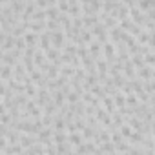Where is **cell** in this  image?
I'll use <instances>...</instances> for the list:
<instances>
[{"label": "cell", "mask_w": 155, "mask_h": 155, "mask_svg": "<svg viewBox=\"0 0 155 155\" xmlns=\"http://www.w3.org/2000/svg\"><path fill=\"white\" fill-rule=\"evenodd\" d=\"M66 35L58 29V31H51V42H53V48H57V49H60V48H64V44H66Z\"/></svg>", "instance_id": "cell-1"}, {"label": "cell", "mask_w": 155, "mask_h": 155, "mask_svg": "<svg viewBox=\"0 0 155 155\" xmlns=\"http://www.w3.org/2000/svg\"><path fill=\"white\" fill-rule=\"evenodd\" d=\"M88 51H90V57L95 60V58H99L101 57V53H102V46H101V42H95V40H91L90 44H88Z\"/></svg>", "instance_id": "cell-2"}, {"label": "cell", "mask_w": 155, "mask_h": 155, "mask_svg": "<svg viewBox=\"0 0 155 155\" xmlns=\"http://www.w3.org/2000/svg\"><path fill=\"white\" fill-rule=\"evenodd\" d=\"M22 37H24V42H26V46H37V44H38V33H33V31L26 29Z\"/></svg>", "instance_id": "cell-3"}, {"label": "cell", "mask_w": 155, "mask_h": 155, "mask_svg": "<svg viewBox=\"0 0 155 155\" xmlns=\"http://www.w3.org/2000/svg\"><path fill=\"white\" fill-rule=\"evenodd\" d=\"M102 51H104V55H106V58L111 62V60H119V58H115V46L111 44V42H104L102 44Z\"/></svg>", "instance_id": "cell-4"}, {"label": "cell", "mask_w": 155, "mask_h": 155, "mask_svg": "<svg viewBox=\"0 0 155 155\" xmlns=\"http://www.w3.org/2000/svg\"><path fill=\"white\" fill-rule=\"evenodd\" d=\"M9 79H13V66L2 64V68H0V81H9Z\"/></svg>", "instance_id": "cell-5"}, {"label": "cell", "mask_w": 155, "mask_h": 155, "mask_svg": "<svg viewBox=\"0 0 155 155\" xmlns=\"http://www.w3.org/2000/svg\"><path fill=\"white\" fill-rule=\"evenodd\" d=\"M18 142L22 144V148H29L31 144L37 142V137H29V133H24V135H18Z\"/></svg>", "instance_id": "cell-6"}, {"label": "cell", "mask_w": 155, "mask_h": 155, "mask_svg": "<svg viewBox=\"0 0 155 155\" xmlns=\"http://www.w3.org/2000/svg\"><path fill=\"white\" fill-rule=\"evenodd\" d=\"M68 140L77 146V144L84 142V137H82V133H79V131H71V133H68Z\"/></svg>", "instance_id": "cell-7"}, {"label": "cell", "mask_w": 155, "mask_h": 155, "mask_svg": "<svg viewBox=\"0 0 155 155\" xmlns=\"http://www.w3.org/2000/svg\"><path fill=\"white\" fill-rule=\"evenodd\" d=\"M120 35H122V29L119 28V26H113V28H110V33H108V37H111V40L117 44V42H120Z\"/></svg>", "instance_id": "cell-8"}, {"label": "cell", "mask_w": 155, "mask_h": 155, "mask_svg": "<svg viewBox=\"0 0 155 155\" xmlns=\"http://www.w3.org/2000/svg\"><path fill=\"white\" fill-rule=\"evenodd\" d=\"M101 102L106 106V111H108L110 115H111L113 111H117V110H115V104H113V99H110V95H104V97L101 99Z\"/></svg>", "instance_id": "cell-9"}, {"label": "cell", "mask_w": 155, "mask_h": 155, "mask_svg": "<svg viewBox=\"0 0 155 155\" xmlns=\"http://www.w3.org/2000/svg\"><path fill=\"white\" fill-rule=\"evenodd\" d=\"M44 11H46V18H55V20H57L58 15H60V11H58L57 6H48Z\"/></svg>", "instance_id": "cell-10"}, {"label": "cell", "mask_w": 155, "mask_h": 155, "mask_svg": "<svg viewBox=\"0 0 155 155\" xmlns=\"http://www.w3.org/2000/svg\"><path fill=\"white\" fill-rule=\"evenodd\" d=\"M44 55H46V58H48V60H53V62H55V60H57V58L60 57L58 49H57V48H51V46H49V48L46 49V53H44Z\"/></svg>", "instance_id": "cell-11"}, {"label": "cell", "mask_w": 155, "mask_h": 155, "mask_svg": "<svg viewBox=\"0 0 155 155\" xmlns=\"http://www.w3.org/2000/svg\"><path fill=\"white\" fill-rule=\"evenodd\" d=\"M155 4V0H137V8H140V11H148L151 9Z\"/></svg>", "instance_id": "cell-12"}, {"label": "cell", "mask_w": 155, "mask_h": 155, "mask_svg": "<svg viewBox=\"0 0 155 155\" xmlns=\"http://www.w3.org/2000/svg\"><path fill=\"white\" fill-rule=\"evenodd\" d=\"M46 29L48 31H58L60 29V22L55 20V18H48L46 20Z\"/></svg>", "instance_id": "cell-13"}, {"label": "cell", "mask_w": 155, "mask_h": 155, "mask_svg": "<svg viewBox=\"0 0 155 155\" xmlns=\"http://www.w3.org/2000/svg\"><path fill=\"white\" fill-rule=\"evenodd\" d=\"M113 104H115V108H122V106H126V99H124V95H122V93H119V91H115Z\"/></svg>", "instance_id": "cell-14"}, {"label": "cell", "mask_w": 155, "mask_h": 155, "mask_svg": "<svg viewBox=\"0 0 155 155\" xmlns=\"http://www.w3.org/2000/svg\"><path fill=\"white\" fill-rule=\"evenodd\" d=\"M29 18L35 20V22H38V20H46V11H44V9H35V11L31 13Z\"/></svg>", "instance_id": "cell-15"}, {"label": "cell", "mask_w": 155, "mask_h": 155, "mask_svg": "<svg viewBox=\"0 0 155 155\" xmlns=\"http://www.w3.org/2000/svg\"><path fill=\"white\" fill-rule=\"evenodd\" d=\"M24 93H26L28 97H35V95H37L35 82H28V84H24Z\"/></svg>", "instance_id": "cell-16"}, {"label": "cell", "mask_w": 155, "mask_h": 155, "mask_svg": "<svg viewBox=\"0 0 155 155\" xmlns=\"http://www.w3.org/2000/svg\"><path fill=\"white\" fill-rule=\"evenodd\" d=\"M139 104V99H137V95H133V93H128V97H126V106L128 108H135Z\"/></svg>", "instance_id": "cell-17"}, {"label": "cell", "mask_w": 155, "mask_h": 155, "mask_svg": "<svg viewBox=\"0 0 155 155\" xmlns=\"http://www.w3.org/2000/svg\"><path fill=\"white\" fill-rule=\"evenodd\" d=\"M66 95H68V102H69V104H75L77 101H81V99H79V97H81V93H77V91H71V90H69Z\"/></svg>", "instance_id": "cell-18"}, {"label": "cell", "mask_w": 155, "mask_h": 155, "mask_svg": "<svg viewBox=\"0 0 155 155\" xmlns=\"http://www.w3.org/2000/svg\"><path fill=\"white\" fill-rule=\"evenodd\" d=\"M57 8H58L60 13H68V9H69L68 0H57Z\"/></svg>", "instance_id": "cell-19"}, {"label": "cell", "mask_w": 155, "mask_h": 155, "mask_svg": "<svg viewBox=\"0 0 155 155\" xmlns=\"http://www.w3.org/2000/svg\"><path fill=\"white\" fill-rule=\"evenodd\" d=\"M15 48H18V49H22V51H24V48H26L24 37H15Z\"/></svg>", "instance_id": "cell-20"}, {"label": "cell", "mask_w": 155, "mask_h": 155, "mask_svg": "<svg viewBox=\"0 0 155 155\" xmlns=\"http://www.w3.org/2000/svg\"><path fill=\"white\" fill-rule=\"evenodd\" d=\"M35 6L40 8V9H46L48 8V2H46V0H35Z\"/></svg>", "instance_id": "cell-21"}, {"label": "cell", "mask_w": 155, "mask_h": 155, "mask_svg": "<svg viewBox=\"0 0 155 155\" xmlns=\"http://www.w3.org/2000/svg\"><path fill=\"white\" fill-rule=\"evenodd\" d=\"M6 91H8V88H6L4 81H0V97H4V95H6Z\"/></svg>", "instance_id": "cell-22"}, {"label": "cell", "mask_w": 155, "mask_h": 155, "mask_svg": "<svg viewBox=\"0 0 155 155\" xmlns=\"http://www.w3.org/2000/svg\"><path fill=\"white\" fill-rule=\"evenodd\" d=\"M48 6H57V0H46Z\"/></svg>", "instance_id": "cell-23"}, {"label": "cell", "mask_w": 155, "mask_h": 155, "mask_svg": "<svg viewBox=\"0 0 155 155\" xmlns=\"http://www.w3.org/2000/svg\"><path fill=\"white\" fill-rule=\"evenodd\" d=\"M2 4H9V0H0V6Z\"/></svg>", "instance_id": "cell-24"}, {"label": "cell", "mask_w": 155, "mask_h": 155, "mask_svg": "<svg viewBox=\"0 0 155 155\" xmlns=\"http://www.w3.org/2000/svg\"><path fill=\"white\" fill-rule=\"evenodd\" d=\"M0 101H2V97H0Z\"/></svg>", "instance_id": "cell-25"}]
</instances>
